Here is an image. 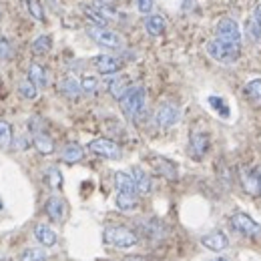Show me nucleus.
<instances>
[{
  "mask_svg": "<svg viewBox=\"0 0 261 261\" xmlns=\"http://www.w3.org/2000/svg\"><path fill=\"white\" fill-rule=\"evenodd\" d=\"M12 57H14V48H12L10 40L0 34V61H10Z\"/></svg>",
  "mask_w": 261,
  "mask_h": 261,
  "instance_id": "obj_33",
  "label": "nucleus"
},
{
  "mask_svg": "<svg viewBox=\"0 0 261 261\" xmlns=\"http://www.w3.org/2000/svg\"><path fill=\"white\" fill-rule=\"evenodd\" d=\"M231 227L243 237H261V225L245 213L231 215Z\"/></svg>",
  "mask_w": 261,
  "mask_h": 261,
  "instance_id": "obj_6",
  "label": "nucleus"
},
{
  "mask_svg": "<svg viewBox=\"0 0 261 261\" xmlns=\"http://www.w3.org/2000/svg\"><path fill=\"white\" fill-rule=\"evenodd\" d=\"M239 177H241L243 189H245L249 195H259L261 185H259V179H257V173H255V171L241 169V171H239Z\"/></svg>",
  "mask_w": 261,
  "mask_h": 261,
  "instance_id": "obj_13",
  "label": "nucleus"
},
{
  "mask_svg": "<svg viewBox=\"0 0 261 261\" xmlns=\"http://www.w3.org/2000/svg\"><path fill=\"white\" fill-rule=\"evenodd\" d=\"M115 185H117V191L119 193H139L137 191V185L133 181L129 173H123V171H117L115 173Z\"/></svg>",
  "mask_w": 261,
  "mask_h": 261,
  "instance_id": "obj_24",
  "label": "nucleus"
},
{
  "mask_svg": "<svg viewBox=\"0 0 261 261\" xmlns=\"http://www.w3.org/2000/svg\"><path fill=\"white\" fill-rule=\"evenodd\" d=\"M46 183L53 187V189H61L63 187V175L57 167H48L46 169Z\"/></svg>",
  "mask_w": 261,
  "mask_h": 261,
  "instance_id": "obj_29",
  "label": "nucleus"
},
{
  "mask_svg": "<svg viewBox=\"0 0 261 261\" xmlns=\"http://www.w3.org/2000/svg\"><path fill=\"white\" fill-rule=\"evenodd\" d=\"M89 151H93L98 157H105V159H121L123 151L121 147L111 141V139H95L89 143Z\"/></svg>",
  "mask_w": 261,
  "mask_h": 261,
  "instance_id": "obj_9",
  "label": "nucleus"
},
{
  "mask_svg": "<svg viewBox=\"0 0 261 261\" xmlns=\"http://www.w3.org/2000/svg\"><path fill=\"white\" fill-rule=\"evenodd\" d=\"M130 177H133V181H135V185H137V191H139V193H143V195L151 193V189H153L151 177H149L141 167H133Z\"/></svg>",
  "mask_w": 261,
  "mask_h": 261,
  "instance_id": "obj_15",
  "label": "nucleus"
},
{
  "mask_svg": "<svg viewBox=\"0 0 261 261\" xmlns=\"http://www.w3.org/2000/svg\"><path fill=\"white\" fill-rule=\"evenodd\" d=\"M245 95L255 102H261V79H253L245 85Z\"/></svg>",
  "mask_w": 261,
  "mask_h": 261,
  "instance_id": "obj_28",
  "label": "nucleus"
},
{
  "mask_svg": "<svg viewBox=\"0 0 261 261\" xmlns=\"http://www.w3.org/2000/svg\"><path fill=\"white\" fill-rule=\"evenodd\" d=\"M115 203L121 211H133L139 205V199H137V193H117Z\"/></svg>",
  "mask_w": 261,
  "mask_h": 261,
  "instance_id": "obj_27",
  "label": "nucleus"
},
{
  "mask_svg": "<svg viewBox=\"0 0 261 261\" xmlns=\"http://www.w3.org/2000/svg\"><path fill=\"white\" fill-rule=\"evenodd\" d=\"M209 105L221 115V117H225L227 119L229 117V107H227V102L223 100V98H219V97H209Z\"/></svg>",
  "mask_w": 261,
  "mask_h": 261,
  "instance_id": "obj_34",
  "label": "nucleus"
},
{
  "mask_svg": "<svg viewBox=\"0 0 261 261\" xmlns=\"http://www.w3.org/2000/svg\"><path fill=\"white\" fill-rule=\"evenodd\" d=\"M215 33H217L215 38L229 42V44H239L241 46V29L233 18H221L215 27Z\"/></svg>",
  "mask_w": 261,
  "mask_h": 261,
  "instance_id": "obj_7",
  "label": "nucleus"
},
{
  "mask_svg": "<svg viewBox=\"0 0 261 261\" xmlns=\"http://www.w3.org/2000/svg\"><path fill=\"white\" fill-rule=\"evenodd\" d=\"M18 93H20L24 98L33 100V98H36V95H38V89L34 87L29 79H24V81H20V83H18Z\"/></svg>",
  "mask_w": 261,
  "mask_h": 261,
  "instance_id": "obj_31",
  "label": "nucleus"
},
{
  "mask_svg": "<svg viewBox=\"0 0 261 261\" xmlns=\"http://www.w3.org/2000/svg\"><path fill=\"white\" fill-rule=\"evenodd\" d=\"M130 85L129 79L127 76H117V79H113L111 83H109V93H111V97L117 98V100H121V98L127 95V91H129Z\"/></svg>",
  "mask_w": 261,
  "mask_h": 261,
  "instance_id": "obj_22",
  "label": "nucleus"
},
{
  "mask_svg": "<svg viewBox=\"0 0 261 261\" xmlns=\"http://www.w3.org/2000/svg\"><path fill=\"white\" fill-rule=\"evenodd\" d=\"M143 24H145V31L149 36H161L165 33V27H167V22H165L161 14H149Z\"/></svg>",
  "mask_w": 261,
  "mask_h": 261,
  "instance_id": "obj_20",
  "label": "nucleus"
},
{
  "mask_svg": "<svg viewBox=\"0 0 261 261\" xmlns=\"http://www.w3.org/2000/svg\"><path fill=\"white\" fill-rule=\"evenodd\" d=\"M42 121L38 117H34L31 121V129H33V143L36 147V151L40 155H50L55 151V141L50 139V135L44 130V127L40 125Z\"/></svg>",
  "mask_w": 261,
  "mask_h": 261,
  "instance_id": "obj_5",
  "label": "nucleus"
},
{
  "mask_svg": "<svg viewBox=\"0 0 261 261\" xmlns=\"http://www.w3.org/2000/svg\"><path fill=\"white\" fill-rule=\"evenodd\" d=\"M29 81L33 83L36 89H44L46 83H48V76H46V68L38 63H33L29 66Z\"/></svg>",
  "mask_w": 261,
  "mask_h": 261,
  "instance_id": "obj_23",
  "label": "nucleus"
},
{
  "mask_svg": "<svg viewBox=\"0 0 261 261\" xmlns=\"http://www.w3.org/2000/svg\"><path fill=\"white\" fill-rule=\"evenodd\" d=\"M20 261H46V253L40 249H27V251H22Z\"/></svg>",
  "mask_w": 261,
  "mask_h": 261,
  "instance_id": "obj_35",
  "label": "nucleus"
},
{
  "mask_svg": "<svg viewBox=\"0 0 261 261\" xmlns=\"http://www.w3.org/2000/svg\"><path fill=\"white\" fill-rule=\"evenodd\" d=\"M87 34L105 48H121L123 46V36L111 29H105V27H89Z\"/></svg>",
  "mask_w": 261,
  "mask_h": 261,
  "instance_id": "obj_4",
  "label": "nucleus"
},
{
  "mask_svg": "<svg viewBox=\"0 0 261 261\" xmlns=\"http://www.w3.org/2000/svg\"><path fill=\"white\" fill-rule=\"evenodd\" d=\"M201 243H203V247H207L211 251H223L229 247V239L223 231H211V233L203 235Z\"/></svg>",
  "mask_w": 261,
  "mask_h": 261,
  "instance_id": "obj_12",
  "label": "nucleus"
},
{
  "mask_svg": "<svg viewBox=\"0 0 261 261\" xmlns=\"http://www.w3.org/2000/svg\"><path fill=\"white\" fill-rule=\"evenodd\" d=\"M139 227L141 231L147 235V237H165V233H167V229L161 221H157V219H147V221H141L139 223Z\"/></svg>",
  "mask_w": 261,
  "mask_h": 261,
  "instance_id": "obj_25",
  "label": "nucleus"
},
{
  "mask_svg": "<svg viewBox=\"0 0 261 261\" xmlns=\"http://www.w3.org/2000/svg\"><path fill=\"white\" fill-rule=\"evenodd\" d=\"M102 237L109 245L113 247H121V249H129L133 245H137L139 237L135 231H130L127 227H121V225H109L102 231Z\"/></svg>",
  "mask_w": 261,
  "mask_h": 261,
  "instance_id": "obj_3",
  "label": "nucleus"
},
{
  "mask_svg": "<svg viewBox=\"0 0 261 261\" xmlns=\"http://www.w3.org/2000/svg\"><path fill=\"white\" fill-rule=\"evenodd\" d=\"M213 261H225V259H223V257H221V259H213Z\"/></svg>",
  "mask_w": 261,
  "mask_h": 261,
  "instance_id": "obj_39",
  "label": "nucleus"
},
{
  "mask_svg": "<svg viewBox=\"0 0 261 261\" xmlns=\"http://www.w3.org/2000/svg\"><path fill=\"white\" fill-rule=\"evenodd\" d=\"M151 163L155 167V171L159 175H163L165 179H177V165L171 163L165 157H151Z\"/></svg>",
  "mask_w": 261,
  "mask_h": 261,
  "instance_id": "obj_18",
  "label": "nucleus"
},
{
  "mask_svg": "<svg viewBox=\"0 0 261 261\" xmlns=\"http://www.w3.org/2000/svg\"><path fill=\"white\" fill-rule=\"evenodd\" d=\"M247 36L251 38V40H261V2L255 6V10H253V14H251V18L247 20Z\"/></svg>",
  "mask_w": 261,
  "mask_h": 261,
  "instance_id": "obj_21",
  "label": "nucleus"
},
{
  "mask_svg": "<svg viewBox=\"0 0 261 261\" xmlns=\"http://www.w3.org/2000/svg\"><path fill=\"white\" fill-rule=\"evenodd\" d=\"M211 147V141H209V135L207 133H191V139H189V153L191 157L201 161L207 151Z\"/></svg>",
  "mask_w": 261,
  "mask_h": 261,
  "instance_id": "obj_10",
  "label": "nucleus"
},
{
  "mask_svg": "<svg viewBox=\"0 0 261 261\" xmlns=\"http://www.w3.org/2000/svg\"><path fill=\"white\" fill-rule=\"evenodd\" d=\"M181 119V111L177 105L173 102H163L157 113H155V123L161 127V129H169V127H175Z\"/></svg>",
  "mask_w": 261,
  "mask_h": 261,
  "instance_id": "obj_8",
  "label": "nucleus"
},
{
  "mask_svg": "<svg viewBox=\"0 0 261 261\" xmlns=\"http://www.w3.org/2000/svg\"><path fill=\"white\" fill-rule=\"evenodd\" d=\"M34 237H36V241L40 243V245H44V247H53L55 243H57V233H55V229L48 227V225H44V223H38L36 227H34Z\"/></svg>",
  "mask_w": 261,
  "mask_h": 261,
  "instance_id": "obj_17",
  "label": "nucleus"
},
{
  "mask_svg": "<svg viewBox=\"0 0 261 261\" xmlns=\"http://www.w3.org/2000/svg\"><path fill=\"white\" fill-rule=\"evenodd\" d=\"M44 211H46V215H48L53 221H63V219H65V201H63L61 197L53 195L46 201Z\"/></svg>",
  "mask_w": 261,
  "mask_h": 261,
  "instance_id": "obj_14",
  "label": "nucleus"
},
{
  "mask_svg": "<svg viewBox=\"0 0 261 261\" xmlns=\"http://www.w3.org/2000/svg\"><path fill=\"white\" fill-rule=\"evenodd\" d=\"M12 145V127L6 121H0V147L8 149Z\"/></svg>",
  "mask_w": 261,
  "mask_h": 261,
  "instance_id": "obj_30",
  "label": "nucleus"
},
{
  "mask_svg": "<svg viewBox=\"0 0 261 261\" xmlns=\"http://www.w3.org/2000/svg\"><path fill=\"white\" fill-rule=\"evenodd\" d=\"M81 87H83V93H87V95H93V93H97L98 81L95 79V76H83V81H81Z\"/></svg>",
  "mask_w": 261,
  "mask_h": 261,
  "instance_id": "obj_36",
  "label": "nucleus"
},
{
  "mask_svg": "<svg viewBox=\"0 0 261 261\" xmlns=\"http://www.w3.org/2000/svg\"><path fill=\"white\" fill-rule=\"evenodd\" d=\"M59 91H61L66 98H79L81 93H83V87H81V83H79L74 76H65V79L59 83Z\"/></svg>",
  "mask_w": 261,
  "mask_h": 261,
  "instance_id": "obj_19",
  "label": "nucleus"
},
{
  "mask_svg": "<svg viewBox=\"0 0 261 261\" xmlns=\"http://www.w3.org/2000/svg\"><path fill=\"white\" fill-rule=\"evenodd\" d=\"M50 48H53V38H50L48 34H40V36L34 38L33 53L36 55V57H44V55H48Z\"/></svg>",
  "mask_w": 261,
  "mask_h": 261,
  "instance_id": "obj_26",
  "label": "nucleus"
},
{
  "mask_svg": "<svg viewBox=\"0 0 261 261\" xmlns=\"http://www.w3.org/2000/svg\"><path fill=\"white\" fill-rule=\"evenodd\" d=\"M24 4H27V10L31 12V16L34 20H40V22L44 20V10H42L38 0H24Z\"/></svg>",
  "mask_w": 261,
  "mask_h": 261,
  "instance_id": "obj_32",
  "label": "nucleus"
},
{
  "mask_svg": "<svg viewBox=\"0 0 261 261\" xmlns=\"http://www.w3.org/2000/svg\"><path fill=\"white\" fill-rule=\"evenodd\" d=\"M255 173H257V179H259V185H261V167H257V171H255Z\"/></svg>",
  "mask_w": 261,
  "mask_h": 261,
  "instance_id": "obj_38",
  "label": "nucleus"
},
{
  "mask_svg": "<svg viewBox=\"0 0 261 261\" xmlns=\"http://www.w3.org/2000/svg\"><path fill=\"white\" fill-rule=\"evenodd\" d=\"M145 102H147L145 87L143 85H133L127 91V95L121 98V109L130 121H139L145 113Z\"/></svg>",
  "mask_w": 261,
  "mask_h": 261,
  "instance_id": "obj_1",
  "label": "nucleus"
},
{
  "mask_svg": "<svg viewBox=\"0 0 261 261\" xmlns=\"http://www.w3.org/2000/svg\"><path fill=\"white\" fill-rule=\"evenodd\" d=\"M0 209H2V203H0Z\"/></svg>",
  "mask_w": 261,
  "mask_h": 261,
  "instance_id": "obj_40",
  "label": "nucleus"
},
{
  "mask_svg": "<svg viewBox=\"0 0 261 261\" xmlns=\"http://www.w3.org/2000/svg\"><path fill=\"white\" fill-rule=\"evenodd\" d=\"M137 2V10L141 12V14H151V10H153V0H135Z\"/></svg>",
  "mask_w": 261,
  "mask_h": 261,
  "instance_id": "obj_37",
  "label": "nucleus"
},
{
  "mask_svg": "<svg viewBox=\"0 0 261 261\" xmlns=\"http://www.w3.org/2000/svg\"><path fill=\"white\" fill-rule=\"evenodd\" d=\"M93 65L100 74H117L123 68V63L117 57H111V55H98L93 59Z\"/></svg>",
  "mask_w": 261,
  "mask_h": 261,
  "instance_id": "obj_11",
  "label": "nucleus"
},
{
  "mask_svg": "<svg viewBox=\"0 0 261 261\" xmlns=\"http://www.w3.org/2000/svg\"><path fill=\"white\" fill-rule=\"evenodd\" d=\"M83 157H85V149L79 143H66L65 147H63V151H61V159L68 165L83 161Z\"/></svg>",
  "mask_w": 261,
  "mask_h": 261,
  "instance_id": "obj_16",
  "label": "nucleus"
},
{
  "mask_svg": "<svg viewBox=\"0 0 261 261\" xmlns=\"http://www.w3.org/2000/svg\"><path fill=\"white\" fill-rule=\"evenodd\" d=\"M207 55L213 61L221 63V65H233V63H237V59L241 55V46L223 42L219 38H213V40L207 42Z\"/></svg>",
  "mask_w": 261,
  "mask_h": 261,
  "instance_id": "obj_2",
  "label": "nucleus"
}]
</instances>
